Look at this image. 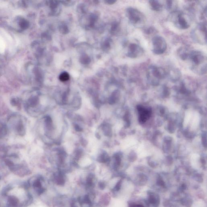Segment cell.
I'll return each instance as SVG.
<instances>
[{
	"instance_id": "cell-1",
	"label": "cell",
	"mask_w": 207,
	"mask_h": 207,
	"mask_svg": "<svg viewBox=\"0 0 207 207\" xmlns=\"http://www.w3.org/2000/svg\"><path fill=\"white\" fill-rule=\"evenodd\" d=\"M188 59L189 60L191 63V70L194 73L200 75L206 73V58L203 53L192 51L190 52Z\"/></svg>"
},
{
	"instance_id": "cell-2",
	"label": "cell",
	"mask_w": 207,
	"mask_h": 207,
	"mask_svg": "<svg viewBox=\"0 0 207 207\" xmlns=\"http://www.w3.org/2000/svg\"><path fill=\"white\" fill-rule=\"evenodd\" d=\"M186 16L184 13L180 11H173L169 15L168 19L178 29H188L190 26L189 20Z\"/></svg>"
},
{
	"instance_id": "cell-3",
	"label": "cell",
	"mask_w": 207,
	"mask_h": 207,
	"mask_svg": "<svg viewBox=\"0 0 207 207\" xmlns=\"http://www.w3.org/2000/svg\"><path fill=\"white\" fill-rule=\"evenodd\" d=\"M127 13L129 20L132 25L137 27H143L145 22L146 18L142 12L131 7L127 9Z\"/></svg>"
},
{
	"instance_id": "cell-4",
	"label": "cell",
	"mask_w": 207,
	"mask_h": 207,
	"mask_svg": "<svg viewBox=\"0 0 207 207\" xmlns=\"http://www.w3.org/2000/svg\"><path fill=\"white\" fill-rule=\"evenodd\" d=\"M166 75L167 73L164 69L153 65L149 67L147 73L148 79L155 82L158 81L160 79H163Z\"/></svg>"
},
{
	"instance_id": "cell-5",
	"label": "cell",
	"mask_w": 207,
	"mask_h": 207,
	"mask_svg": "<svg viewBox=\"0 0 207 207\" xmlns=\"http://www.w3.org/2000/svg\"><path fill=\"white\" fill-rule=\"evenodd\" d=\"M152 51L157 55L163 54L167 49V43L164 38L161 36L154 37L152 39Z\"/></svg>"
},
{
	"instance_id": "cell-6",
	"label": "cell",
	"mask_w": 207,
	"mask_h": 207,
	"mask_svg": "<svg viewBox=\"0 0 207 207\" xmlns=\"http://www.w3.org/2000/svg\"><path fill=\"white\" fill-rule=\"evenodd\" d=\"M137 109L138 113L139 122L141 124H144L151 117L152 110L149 107L147 108L139 105L137 107Z\"/></svg>"
},
{
	"instance_id": "cell-7",
	"label": "cell",
	"mask_w": 207,
	"mask_h": 207,
	"mask_svg": "<svg viewBox=\"0 0 207 207\" xmlns=\"http://www.w3.org/2000/svg\"><path fill=\"white\" fill-rule=\"evenodd\" d=\"M144 52L143 49L138 44H130L128 49L127 56L132 58H137L142 55Z\"/></svg>"
},
{
	"instance_id": "cell-8",
	"label": "cell",
	"mask_w": 207,
	"mask_h": 207,
	"mask_svg": "<svg viewBox=\"0 0 207 207\" xmlns=\"http://www.w3.org/2000/svg\"><path fill=\"white\" fill-rule=\"evenodd\" d=\"M149 4H150V7L153 11L156 12H159L162 10V4L159 1H149Z\"/></svg>"
},
{
	"instance_id": "cell-9",
	"label": "cell",
	"mask_w": 207,
	"mask_h": 207,
	"mask_svg": "<svg viewBox=\"0 0 207 207\" xmlns=\"http://www.w3.org/2000/svg\"><path fill=\"white\" fill-rule=\"evenodd\" d=\"M191 52H189L188 50L184 47H181L178 50V54L180 58L183 60L188 59L189 55Z\"/></svg>"
},
{
	"instance_id": "cell-10",
	"label": "cell",
	"mask_w": 207,
	"mask_h": 207,
	"mask_svg": "<svg viewBox=\"0 0 207 207\" xmlns=\"http://www.w3.org/2000/svg\"><path fill=\"white\" fill-rule=\"evenodd\" d=\"M167 75L172 79H178L181 76V73L178 69L172 68L169 70Z\"/></svg>"
},
{
	"instance_id": "cell-11",
	"label": "cell",
	"mask_w": 207,
	"mask_h": 207,
	"mask_svg": "<svg viewBox=\"0 0 207 207\" xmlns=\"http://www.w3.org/2000/svg\"><path fill=\"white\" fill-rule=\"evenodd\" d=\"M70 78V76L68 73L66 72H64L60 74V76L59 79L61 81L63 82L67 81Z\"/></svg>"
},
{
	"instance_id": "cell-12",
	"label": "cell",
	"mask_w": 207,
	"mask_h": 207,
	"mask_svg": "<svg viewBox=\"0 0 207 207\" xmlns=\"http://www.w3.org/2000/svg\"><path fill=\"white\" fill-rule=\"evenodd\" d=\"M166 8L168 10H170L172 7L173 1H166Z\"/></svg>"
},
{
	"instance_id": "cell-13",
	"label": "cell",
	"mask_w": 207,
	"mask_h": 207,
	"mask_svg": "<svg viewBox=\"0 0 207 207\" xmlns=\"http://www.w3.org/2000/svg\"><path fill=\"white\" fill-rule=\"evenodd\" d=\"M131 207H144V206L140 204H136L132 206Z\"/></svg>"
}]
</instances>
